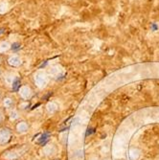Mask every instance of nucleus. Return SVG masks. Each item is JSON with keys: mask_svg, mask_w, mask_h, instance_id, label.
<instances>
[{"mask_svg": "<svg viewBox=\"0 0 159 160\" xmlns=\"http://www.w3.org/2000/svg\"><path fill=\"white\" fill-rule=\"evenodd\" d=\"M20 48V44H18V43H13V44L12 45V50H17Z\"/></svg>", "mask_w": 159, "mask_h": 160, "instance_id": "nucleus-3", "label": "nucleus"}, {"mask_svg": "<svg viewBox=\"0 0 159 160\" xmlns=\"http://www.w3.org/2000/svg\"><path fill=\"white\" fill-rule=\"evenodd\" d=\"M94 132H95L94 128H88V129H87V132H86V136H88V135H90V134H92V133H94Z\"/></svg>", "mask_w": 159, "mask_h": 160, "instance_id": "nucleus-4", "label": "nucleus"}, {"mask_svg": "<svg viewBox=\"0 0 159 160\" xmlns=\"http://www.w3.org/2000/svg\"><path fill=\"white\" fill-rule=\"evenodd\" d=\"M3 31H4V29H0V35L3 33Z\"/></svg>", "mask_w": 159, "mask_h": 160, "instance_id": "nucleus-5", "label": "nucleus"}, {"mask_svg": "<svg viewBox=\"0 0 159 160\" xmlns=\"http://www.w3.org/2000/svg\"><path fill=\"white\" fill-rule=\"evenodd\" d=\"M19 86H20V81H19V79H17L16 81L13 82V83H12V90L17 91L18 89Z\"/></svg>", "mask_w": 159, "mask_h": 160, "instance_id": "nucleus-1", "label": "nucleus"}, {"mask_svg": "<svg viewBox=\"0 0 159 160\" xmlns=\"http://www.w3.org/2000/svg\"><path fill=\"white\" fill-rule=\"evenodd\" d=\"M48 139V134L47 133H44L42 136H41V138L39 139V141H38V143L39 144H44L45 143V141Z\"/></svg>", "mask_w": 159, "mask_h": 160, "instance_id": "nucleus-2", "label": "nucleus"}]
</instances>
